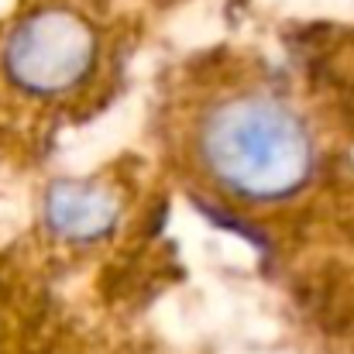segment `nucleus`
Masks as SVG:
<instances>
[{
	"instance_id": "3",
	"label": "nucleus",
	"mask_w": 354,
	"mask_h": 354,
	"mask_svg": "<svg viewBox=\"0 0 354 354\" xmlns=\"http://www.w3.org/2000/svg\"><path fill=\"white\" fill-rule=\"evenodd\" d=\"M45 221L59 237L97 241L118 224V200L86 183H59L45 196Z\"/></svg>"
},
{
	"instance_id": "2",
	"label": "nucleus",
	"mask_w": 354,
	"mask_h": 354,
	"mask_svg": "<svg viewBox=\"0 0 354 354\" xmlns=\"http://www.w3.org/2000/svg\"><path fill=\"white\" fill-rule=\"evenodd\" d=\"M93 62V31L73 10H38L24 17L3 45L7 76L38 97L73 90Z\"/></svg>"
},
{
	"instance_id": "1",
	"label": "nucleus",
	"mask_w": 354,
	"mask_h": 354,
	"mask_svg": "<svg viewBox=\"0 0 354 354\" xmlns=\"http://www.w3.org/2000/svg\"><path fill=\"white\" fill-rule=\"evenodd\" d=\"M200 155L214 179L248 200H282L313 169L306 124L275 97H234L210 111L200 131Z\"/></svg>"
}]
</instances>
